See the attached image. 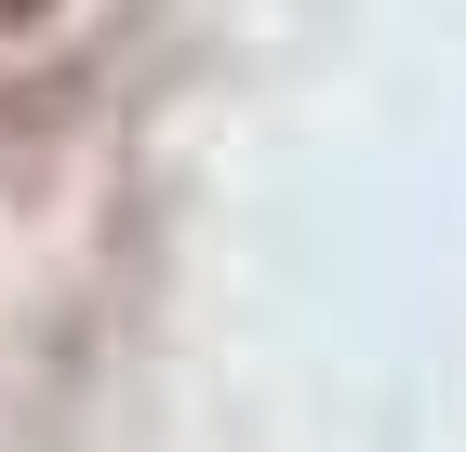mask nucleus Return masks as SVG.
Masks as SVG:
<instances>
[{
  "label": "nucleus",
  "mask_w": 466,
  "mask_h": 452,
  "mask_svg": "<svg viewBox=\"0 0 466 452\" xmlns=\"http://www.w3.org/2000/svg\"><path fill=\"white\" fill-rule=\"evenodd\" d=\"M14 14H40V0H0V27H14Z\"/></svg>",
  "instance_id": "nucleus-1"
}]
</instances>
